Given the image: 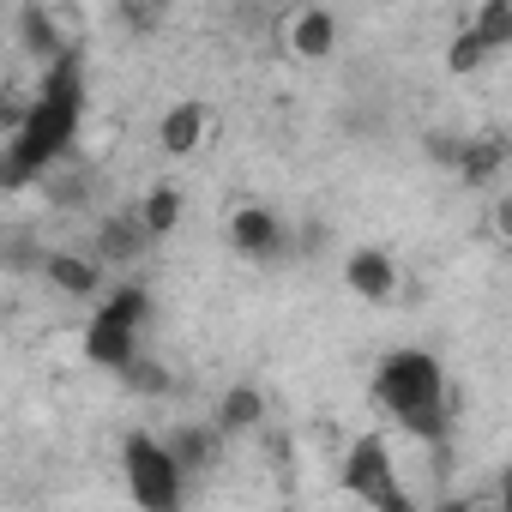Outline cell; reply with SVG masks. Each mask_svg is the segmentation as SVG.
Wrapping results in <instances>:
<instances>
[{
  "label": "cell",
  "mask_w": 512,
  "mask_h": 512,
  "mask_svg": "<svg viewBox=\"0 0 512 512\" xmlns=\"http://www.w3.org/2000/svg\"><path fill=\"white\" fill-rule=\"evenodd\" d=\"M79 127H85V49L73 43L61 61L37 67L13 133L0 139V193H37L49 169L79 157Z\"/></svg>",
  "instance_id": "cell-1"
},
{
  "label": "cell",
  "mask_w": 512,
  "mask_h": 512,
  "mask_svg": "<svg viewBox=\"0 0 512 512\" xmlns=\"http://www.w3.org/2000/svg\"><path fill=\"white\" fill-rule=\"evenodd\" d=\"M368 392H374V404L416 446H434L440 452L452 440V380H446V368H440L434 350H422V344L386 350L374 362V374H368Z\"/></svg>",
  "instance_id": "cell-2"
},
{
  "label": "cell",
  "mask_w": 512,
  "mask_h": 512,
  "mask_svg": "<svg viewBox=\"0 0 512 512\" xmlns=\"http://www.w3.org/2000/svg\"><path fill=\"white\" fill-rule=\"evenodd\" d=\"M151 314H157V302H151V284H145V278H121V284H109V290L91 302L85 326H79V350H85V362H91L97 374H121V368L145 350Z\"/></svg>",
  "instance_id": "cell-3"
},
{
  "label": "cell",
  "mask_w": 512,
  "mask_h": 512,
  "mask_svg": "<svg viewBox=\"0 0 512 512\" xmlns=\"http://www.w3.org/2000/svg\"><path fill=\"white\" fill-rule=\"evenodd\" d=\"M338 488H344L356 506H368V512H422L416 494L404 488L398 458H392V440H386L380 428H368V434H356V440L344 446V458H338Z\"/></svg>",
  "instance_id": "cell-4"
},
{
  "label": "cell",
  "mask_w": 512,
  "mask_h": 512,
  "mask_svg": "<svg viewBox=\"0 0 512 512\" xmlns=\"http://www.w3.org/2000/svg\"><path fill=\"white\" fill-rule=\"evenodd\" d=\"M121 482L139 512H187V476L175 470L169 446L157 428H127L121 434Z\"/></svg>",
  "instance_id": "cell-5"
},
{
  "label": "cell",
  "mask_w": 512,
  "mask_h": 512,
  "mask_svg": "<svg viewBox=\"0 0 512 512\" xmlns=\"http://www.w3.org/2000/svg\"><path fill=\"white\" fill-rule=\"evenodd\" d=\"M223 241H229L235 260H247V266H278V260H290V253H296L290 217L278 205H266V199H241L229 211V223H223Z\"/></svg>",
  "instance_id": "cell-6"
},
{
  "label": "cell",
  "mask_w": 512,
  "mask_h": 512,
  "mask_svg": "<svg viewBox=\"0 0 512 512\" xmlns=\"http://www.w3.org/2000/svg\"><path fill=\"white\" fill-rule=\"evenodd\" d=\"M91 260L109 272V284H121V278H133L151 253H157V241L145 235V223H139V211L133 205H115V211H103L97 223H91V235L79 241Z\"/></svg>",
  "instance_id": "cell-7"
},
{
  "label": "cell",
  "mask_w": 512,
  "mask_h": 512,
  "mask_svg": "<svg viewBox=\"0 0 512 512\" xmlns=\"http://www.w3.org/2000/svg\"><path fill=\"white\" fill-rule=\"evenodd\" d=\"M61 302H97L103 290H109V272L91 260V253L85 247H61V241H49V253H43V272H37Z\"/></svg>",
  "instance_id": "cell-8"
},
{
  "label": "cell",
  "mask_w": 512,
  "mask_h": 512,
  "mask_svg": "<svg viewBox=\"0 0 512 512\" xmlns=\"http://www.w3.org/2000/svg\"><path fill=\"white\" fill-rule=\"evenodd\" d=\"M13 43L25 49V61H31V67L61 61V55L73 49L67 13H55V7H43V0H31V7H19V13H13Z\"/></svg>",
  "instance_id": "cell-9"
},
{
  "label": "cell",
  "mask_w": 512,
  "mask_h": 512,
  "mask_svg": "<svg viewBox=\"0 0 512 512\" xmlns=\"http://www.w3.org/2000/svg\"><path fill=\"white\" fill-rule=\"evenodd\" d=\"M205 139H211V103H199V97H175L163 115H157V151L163 157H193V151H205Z\"/></svg>",
  "instance_id": "cell-10"
},
{
  "label": "cell",
  "mask_w": 512,
  "mask_h": 512,
  "mask_svg": "<svg viewBox=\"0 0 512 512\" xmlns=\"http://www.w3.org/2000/svg\"><path fill=\"white\" fill-rule=\"evenodd\" d=\"M266 416H272V410H266V392H260V386H247V380H235V386L217 392L211 428H217V440H241V434H260Z\"/></svg>",
  "instance_id": "cell-11"
},
{
  "label": "cell",
  "mask_w": 512,
  "mask_h": 512,
  "mask_svg": "<svg viewBox=\"0 0 512 512\" xmlns=\"http://www.w3.org/2000/svg\"><path fill=\"white\" fill-rule=\"evenodd\" d=\"M344 290L362 296V302H392L398 296V266H392V253L386 247H350V260H344Z\"/></svg>",
  "instance_id": "cell-12"
},
{
  "label": "cell",
  "mask_w": 512,
  "mask_h": 512,
  "mask_svg": "<svg viewBox=\"0 0 512 512\" xmlns=\"http://www.w3.org/2000/svg\"><path fill=\"white\" fill-rule=\"evenodd\" d=\"M338 37H344V25H338L332 7H296L284 19V43H290L296 61H326L338 49Z\"/></svg>",
  "instance_id": "cell-13"
},
{
  "label": "cell",
  "mask_w": 512,
  "mask_h": 512,
  "mask_svg": "<svg viewBox=\"0 0 512 512\" xmlns=\"http://www.w3.org/2000/svg\"><path fill=\"white\" fill-rule=\"evenodd\" d=\"M500 169H506V139L500 133H464V151H458V181L470 193H500Z\"/></svg>",
  "instance_id": "cell-14"
},
{
  "label": "cell",
  "mask_w": 512,
  "mask_h": 512,
  "mask_svg": "<svg viewBox=\"0 0 512 512\" xmlns=\"http://www.w3.org/2000/svg\"><path fill=\"white\" fill-rule=\"evenodd\" d=\"M163 446H169V458H175V470H181L187 482H199V476L217 464V452H223V440H217L211 422H175V428L163 434Z\"/></svg>",
  "instance_id": "cell-15"
},
{
  "label": "cell",
  "mask_w": 512,
  "mask_h": 512,
  "mask_svg": "<svg viewBox=\"0 0 512 512\" xmlns=\"http://www.w3.org/2000/svg\"><path fill=\"white\" fill-rule=\"evenodd\" d=\"M133 211H139V223H145L151 241H169L181 229V217H187V193H181V181H151L133 199Z\"/></svg>",
  "instance_id": "cell-16"
},
{
  "label": "cell",
  "mask_w": 512,
  "mask_h": 512,
  "mask_svg": "<svg viewBox=\"0 0 512 512\" xmlns=\"http://www.w3.org/2000/svg\"><path fill=\"white\" fill-rule=\"evenodd\" d=\"M37 193L55 205V211H85L91 199H97V175H91V163H79V157H67L61 169H49L43 181H37Z\"/></svg>",
  "instance_id": "cell-17"
},
{
  "label": "cell",
  "mask_w": 512,
  "mask_h": 512,
  "mask_svg": "<svg viewBox=\"0 0 512 512\" xmlns=\"http://www.w3.org/2000/svg\"><path fill=\"white\" fill-rule=\"evenodd\" d=\"M49 241L31 223H0V278H37Z\"/></svg>",
  "instance_id": "cell-18"
},
{
  "label": "cell",
  "mask_w": 512,
  "mask_h": 512,
  "mask_svg": "<svg viewBox=\"0 0 512 512\" xmlns=\"http://www.w3.org/2000/svg\"><path fill=\"white\" fill-rule=\"evenodd\" d=\"M464 31L488 49V55H506L512 49V0H476L464 13Z\"/></svg>",
  "instance_id": "cell-19"
},
{
  "label": "cell",
  "mask_w": 512,
  "mask_h": 512,
  "mask_svg": "<svg viewBox=\"0 0 512 512\" xmlns=\"http://www.w3.org/2000/svg\"><path fill=\"white\" fill-rule=\"evenodd\" d=\"M115 380H121L133 398H169V392H175V374H169V362H163V356H151V350H139V356H133V362H127Z\"/></svg>",
  "instance_id": "cell-20"
},
{
  "label": "cell",
  "mask_w": 512,
  "mask_h": 512,
  "mask_svg": "<svg viewBox=\"0 0 512 512\" xmlns=\"http://www.w3.org/2000/svg\"><path fill=\"white\" fill-rule=\"evenodd\" d=\"M488 61H494V55H488L464 25H458V31H452V43H446V67H452V73H476V67H488Z\"/></svg>",
  "instance_id": "cell-21"
},
{
  "label": "cell",
  "mask_w": 512,
  "mask_h": 512,
  "mask_svg": "<svg viewBox=\"0 0 512 512\" xmlns=\"http://www.w3.org/2000/svg\"><path fill=\"white\" fill-rule=\"evenodd\" d=\"M422 512H476V500H470V494H440V500L422 506Z\"/></svg>",
  "instance_id": "cell-22"
},
{
  "label": "cell",
  "mask_w": 512,
  "mask_h": 512,
  "mask_svg": "<svg viewBox=\"0 0 512 512\" xmlns=\"http://www.w3.org/2000/svg\"><path fill=\"white\" fill-rule=\"evenodd\" d=\"M476 512H506V506H500V500H488V506H476Z\"/></svg>",
  "instance_id": "cell-23"
},
{
  "label": "cell",
  "mask_w": 512,
  "mask_h": 512,
  "mask_svg": "<svg viewBox=\"0 0 512 512\" xmlns=\"http://www.w3.org/2000/svg\"><path fill=\"white\" fill-rule=\"evenodd\" d=\"M0 320H7V302H0Z\"/></svg>",
  "instance_id": "cell-24"
}]
</instances>
